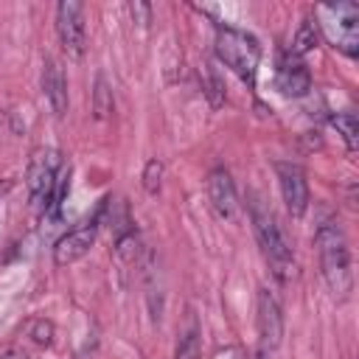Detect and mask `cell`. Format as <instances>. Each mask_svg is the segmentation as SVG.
Wrapping results in <instances>:
<instances>
[{
    "label": "cell",
    "instance_id": "7402d4cb",
    "mask_svg": "<svg viewBox=\"0 0 359 359\" xmlns=\"http://www.w3.org/2000/svg\"><path fill=\"white\" fill-rule=\"evenodd\" d=\"M250 359H266V351H264V348H258V351H255Z\"/></svg>",
    "mask_w": 359,
    "mask_h": 359
},
{
    "label": "cell",
    "instance_id": "8992f818",
    "mask_svg": "<svg viewBox=\"0 0 359 359\" xmlns=\"http://www.w3.org/2000/svg\"><path fill=\"white\" fill-rule=\"evenodd\" d=\"M56 34H59V45L67 56L79 59L84 53V6L73 3V0H62L56 6Z\"/></svg>",
    "mask_w": 359,
    "mask_h": 359
},
{
    "label": "cell",
    "instance_id": "d6986e66",
    "mask_svg": "<svg viewBox=\"0 0 359 359\" xmlns=\"http://www.w3.org/2000/svg\"><path fill=\"white\" fill-rule=\"evenodd\" d=\"M31 339L36 342V345H50L53 342V325L48 323V320H36L34 325H31Z\"/></svg>",
    "mask_w": 359,
    "mask_h": 359
},
{
    "label": "cell",
    "instance_id": "4fadbf2b",
    "mask_svg": "<svg viewBox=\"0 0 359 359\" xmlns=\"http://www.w3.org/2000/svg\"><path fill=\"white\" fill-rule=\"evenodd\" d=\"M317 42H320V28H317V20L314 17H306L303 22H300V28H297V34H294V39H292V56H297V59H303L309 50H314L317 48Z\"/></svg>",
    "mask_w": 359,
    "mask_h": 359
},
{
    "label": "cell",
    "instance_id": "7a4b0ae2",
    "mask_svg": "<svg viewBox=\"0 0 359 359\" xmlns=\"http://www.w3.org/2000/svg\"><path fill=\"white\" fill-rule=\"evenodd\" d=\"M213 48H216V59L227 70H233L247 87H255V76H258V65H261V45L252 34H247L241 28L219 25Z\"/></svg>",
    "mask_w": 359,
    "mask_h": 359
},
{
    "label": "cell",
    "instance_id": "5bb4252c",
    "mask_svg": "<svg viewBox=\"0 0 359 359\" xmlns=\"http://www.w3.org/2000/svg\"><path fill=\"white\" fill-rule=\"evenodd\" d=\"M115 109V98H112V87L104 76H95V87H93V115L98 121H107Z\"/></svg>",
    "mask_w": 359,
    "mask_h": 359
},
{
    "label": "cell",
    "instance_id": "44dd1931",
    "mask_svg": "<svg viewBox=\"0 0 359 359\" xmlns=\"http://www.w3.org/2000/svg\"><path fill=\"white\" fill-rule=\"evenodd\" d=\"M0 359H28V353L22 348H8V351L0 353Z\"/></svg>",
    "mask_w": 359,
    "mask_h": 359
},
{
    "label": "cell",
    "instance_id": "30bf717a",
    "mask_svg": "<svg viewBox=\"0 0 359 359\" xmlns=\"http://www.w3.org/2000/svg\"><path fill=\"white\" fill-rule=\"evenodd\" d=\"M275 87L286 98H303V95H309V90H311V73H309L306 62L297 59V56H292V53L283 56L280 65H278V73H275Z\"/></svg>",
    "mask_w": 359,
    "mask_h": 359
},
{
    "label": "cell",
    "instance_id": "6da1fadb",
    "mask_svg": "<svg viewBox=\"0 0 359 359\" xmlns=\"http://www.w3.org/2000/svg\"><path fill=\"white\" fill-rule=\"evenodd\" d=\"M314 244L320 252V269L328 289L337 297H348L353 286V275H351V252L342 227L337 222H323L314 233Z\"/></svg>",
    "mask_w": 359,
    "mask_h": 359
},
{
    "label": "cell",
    "instance_id": "9c48e42d",
    "mask_svg": "<svg viewBox=\"0 0 359 359\" xmlns=\"http://www.w3.org/2000/svg\"><path fill=\"white\" fill-rule=\"evenodd\" d=\"M255 320H258V337H261V348L272 351L280 345L283 337V314H280V303L269 289H258V309H255Z\"/></svg>",
    "mask_w": 359,
    "mask_h": 359
},
{
    "label": "cell",
    "instance_id": "5b68a950",
    "mask_svg": "<svg viewBox=\"0 0 359 359\" xmlns=\"http://www.w3.org/2000/svg\"><path fill=\"white\" fill-rule=\"evenodd\" d=\"M62 171V154L56 149H36L31 163H28V194H31V205L39 213H48L50 199H53V188H56V177Z\"/></svg>",
    "mask_w": 359,
    "mask_h": 359
},
{
    "label": "cell",
    "instance_id": "9a60e30c",
    "mask_svg": "<svg viewBox=\"0 0 359 359\" xmlns=\"http://www.w3.org/2000/svg\"><path fill=\"white\" fill-rule=\"evenodd\" d=\"M331 126L342 135L345 146L351 151H356V146H359V121H356V115L353 112H337V115H331Z\"/></svg>",
    "mask_w": 359,
    "mask_h": 359
},
{
    "label": "cell",
    "instance_id": "2e32d148",
    "mask_svg": "<svg viewBox=\"0 0 359 359\" xmlns=\"http://www.w3.org/2000/svg\"><path fill=\"white\" fill-rule=\"evenodd\" d=\"M202 356V342H199V325L191 323L182 334H180V342H177V353L174 359H199Z\"/></svg>",
    "mask_w": 359,
    "mask_h": 359
},
{
    "label": "cell",
    "instance_id": "8fae6325",
    "mask_svg": "<svg viewBox=\"0 0 359 359\" xmlns=\"http://www.w3.org/2000/svg\"><path fill=\"white\" fill-rule=\"evenodd\" d=\"M208 199L219 219H233L238 213V196L227 168H213L208 174Z\"/></svg>",
    "mask_w": 359,
    "mask_h": 359
},
{
    "label": "cell",
    "instance_id": "e0dca14e",
    "mask_svg": "<svg viewBox=\"0 0 359 359\" xmlns=\"http://www.w3.org/2000/svg\"><path fill=\"white\" fill-rule=\"evenodd\" d=\"M163 163L157 160V157H151L146 165H143V188H146V194H157L160 191V182H163Z\"/></svg>",
    "mask_w": 359,
    "mask_h": 359
},
{
    "label": "cell",
    "instance_id": "7c38bea8",
    "mask_svg": "<svg viewBox=\"0 0 359 359\" xmlns=\"http://www.w3.org/2000/svg\"><path fill=\"white\" fill-rule=\"evenodd\" d=\"M42 93L53 115L62 118L67 112V79H65L62 65L53 56H45V65H42Z\"/></svg>",
    "mask_w": 359,
    "mask_h": 359
},
{
    "label": "cell",
    "instance_id": "603a6c76",
    "mask_svg": "<svg viewBox=\"0 0 359 359\" xmlns=\"http://www.w3.org/2000/svg\"><path fill=\"white\" fill-rule=\"evenodd\" d=\"M216 359H236V351H224V353H219Z\"/></svg>",
    "mask_w": 359,
    "mask_h": 359
},
{
    "label": "cell",
    "instance_id": "ba28073f",
    "mask_svg": "<svg viewBox=\"0 0 359 359\" xmlns=\"http://www.w3.org/2000/svg\"><path fill=\"white\" fill-rule=\"evenodd\" d=\"M95 236H98L95 219H93V222H84V224H79V227H73V230H67V233L56 241V247H53V264H56V266L76 264L79 258H84V255L93 250Z\"/></svg>",
    "mask_w": 359,
    "mask_h": 359
},
{
    "label": "cell",
    "instance_id": "277c9868",
    "mask_svg": "<svg viewBox=\"0 0 359 359\" xmlns=\"http://www.w3.org/2000/svg\"><path fill=\"white\" fill-rule=\"evenodd\" d=\"M317 28L325 34V39L342 50L345 56L359 53V6L339 0V3H323L317 8Z\"/></svg>",
    "mask_w": 359,
    "mask_h": 359
},
{
    "label": "cell",
    "instance_id": "3957f363",
    "mask_svg": "<svg viewBox=\"0 0 359 359\" xmlns=\"http://www.w3.org/2000/svg\"><path fill=\"white\" fill-rule=\"evenodd\" d=\"M250 216H252V230H255L258 247H261V252H264L272 275L286 283L294 275V258H292V247H289L280 224L275 222V216L261 202H252L250 205Z\"/></svg>",
    "mask_w": 359,
    "mask_h": 359
},
{
    "label": "cell",
    "instance_id": "52a82bcc",
    "mask_svg": "<svg viewBox=\"0 0 359 359\" xmlns=\"http://www.w3.org/2000/svg\"><path fill=\"white\" fill-rule=\"evenodd\" d=\"M275 171H278L280 196H283L289 216L300 219L309 210V182H306L303 168L297 163H275Z\"/></svg>",
    "mask_w": 359,
    "mask_h": 359
},
{
    "label": "cell",
    "instance_id": "ac0fdd59",
    "mask_svg": "<svg viewBox=\"0 0 359 359\" xmlns=\"http://www.w3.org/2000/svg\"><path fill=\"white\" fill-rule=\"evenodd\" d=\"M205 93H208V98H210L213 107H222L224 104V81L219 79V73L213 67H208V73H205Z\"/></svg>",
    "mask_w": 359,
    "mask_h": 359
},
{
    "label": "cell",
    "instance_id": "ffe728a7",
    "mask_svg": "<svg viewBox=\"0 0 359 359\" xmlns=\"http://www.w3.org/2000/svg\"><path fill=\"white\" fill-rule=\"evenodd\" d=\"M129 11H132V20L137 17V22H140L143 28L151 22V8H149L146 3H129Z\"/></svg>",
    "mask_w": 359,
    "mask_h": 359
}]
</instances>
